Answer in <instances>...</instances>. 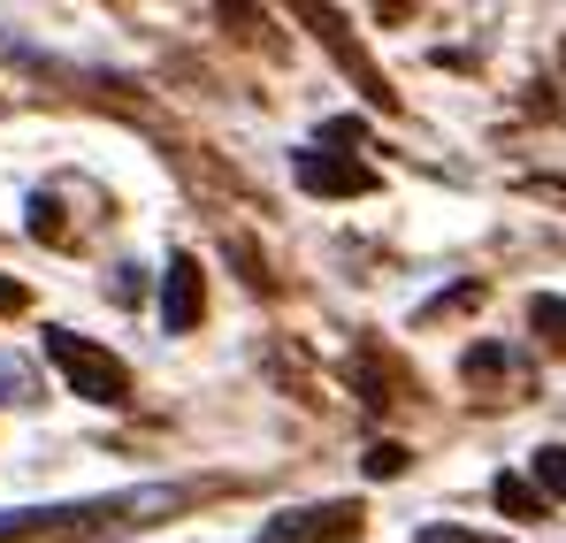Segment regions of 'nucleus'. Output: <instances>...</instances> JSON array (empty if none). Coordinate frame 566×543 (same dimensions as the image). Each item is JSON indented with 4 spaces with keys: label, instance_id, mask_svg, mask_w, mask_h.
<instances>
[{
    "label": "nucleus",
    "instance_id": "10",
    "mask_svg": "<svg viewBox=\"0 0 566 543\" xmlns=\"http://www.w3.org/2000/svg\"><path fill=\"white\" fill-rule=\"evenodd\" d=\"M421 543H505V536H474V529H452L444 521V529H421Z\"/></svg>",
    "mask_w": 566,
    "mask_h": 543
},
{
    "label": "nucleus",
    "instance_id": "4",
    "mask_svg": "<svg viewBox=\"0 0 566 543\" xmlns=\"http://www.w3.org/2000/svg\"><path fill=\"white\" fill-rule=\"evenodd\" d=\"M199 306H207V299H199V261L177 253V261H169V291H161V322H169V330H191Z\"/></svg>",
    "mask_w": 566,
    "mask_h": 543
},
{
    "label": "nucleus",
    "instance_id": "9",
    "mask_svg": "<svg viewBox=\"0 0 566 543\" xmlns=\"http://www.w3.org/2000/svg\"><path fill=\"white\" fill-rule=\"evenodd\" d=\"M528 322H536L552 345H566V299H536V306H528Z\"/></svg>",
    "mask_w": 566,
    "mask_h": 543
},
{
    "label": "nucleus",
    "instance_id": "1",
    "mask_svg": "<svg viewBox=\"0 0 566 543\" xmlns=\"http://www.w3.org/2000/svg\"><path fill=\"white\" fill-rule=\"evenodd\" d=\"M46 361L62 367V383H70L85 406H130V367L115 361L107 345L77 337V330H46Z\"/></svg>",
    "mask_w": 566,
    "mask_h": 543
},
{
    "label": "nucleus",
    "instance_id": "2",
    "mask_svg": "<svg viewBox=\"0 0 566 543\" xmlns=\"http://www.w3.org/2000/svg\"><path fill=\"white\" fill-rule=\"evenodd\" d=\"M360 498H329V505H291V513H276L269 529H261V543H353L360 536Z\"/></svg>",
    "mask_w": 566,
    "mask_h": 543
},
{
    "label": "nucleus",
    "instance_id": "12",
    "mask_svg": "<svg viewBox=\"0 0 566 543\" xmlns=\"http://www.w3.org/2000/svg\"><path fill=\"white\" fill-rule=\"evenodd\" d=\"M0 390H8V398H23V367H8V361H0Z\"/></svg>",
    "mask_w": 566,
    "mask_h": 543
},
{
    "label": "nucleus",
    "instance_id": "8",
    "mask_svg": "<svg viewBox=\"0 0 566 543\" xmlns=\"http://www.w3.org/2000/svg\"><path fill=\"white\" fill-rule=\"evenodd\" d=\"M536 482H544V498H566V445L536 452Z\"/></svg>",
    "mask_w": 566,
    "mask_h": 543
},
{
    "label": "nucleus",
    "instance_id": "3",
    "mask_svg": "<svg viewBox=\"0 0 566 543\" xmlns=\"http://www.w3.org/2000/svg\"><path fill=\"white\" fill-rule=\"evenodd\" d=\"M298 184L329 191V199H360V191H376V169L368 161H337V154H298Z\"/></svg>",
    "mask_w": 566,
    "mask_h": 543
},
{
    "label": "nucleus",
    "instance_id": "6",
    "mask_svg": "<svg viewBox=\"0 0 566 543\" xmlns=\"http://www.w3.org/2000/svg\"><path fill=\"white\" fill-rule=\"evenodd\" d=\"M460 375H468V383H490V375H513V361H505L497 345H474L468 361H460Z\"/></svg>",
    "mask_w": 566,
    "mask_h": 543
},
{
    "label": "nucleus",
    "instance_id": "7",
    "mask_svg": "<svg viewBox=\"0 0 566 543\" xmlns=\"http://www.w3.org/2000/svg\"><path fill=\"white\" fill-rule=\"evenodd\" d=\"M406 467H413V452H406V445H368V474H376V482H398Z\"/></svg>",
    "mask_w": 566,
    "mask_h": 543
},
{
    "label": "nucleus",
    "instance_id": "5",
    "mask_svg": "<svg viewBox=\"0 0 566 543\" xmlns=\"http://www.w3.org/2000/svg\"><path fill=\"white\" fill-rule=\"evenodd\" d=\"M490 498H497V513H521V521H536V513H544V498H536L521 474H497V482H490Z\"/></svg>",
    "mask_w": 566,
    "mask_h": 543
},
{
    "label": "nucleus",
    "instance_id": "11",
    "mask_svg": "<svg viewBox=\"0 0 566 543\" xmlns=\"http://www.w3.org/2000/svg\"><path fill=\"white\" fill-rule=\"evenodd\" d=\"M23 299H31V291H23L15 275H0V314H23Z\"/></svg>",
    "mask_w": 566,
    "mask_h": 543
}]
</instances>
